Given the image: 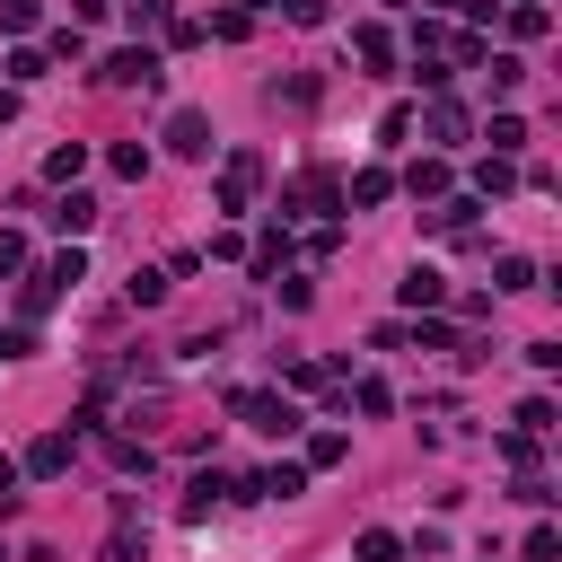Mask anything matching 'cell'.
<instances>
[{"mask_svg": "<svg viewBox=\"0 0 562 562\" xmlns=\"http://www.w3.org/2000/svg\"><path fill=\"white\" fill-rule=\"evenodd\" d=\"M105 457H114L123 474H149V448H140V439H105Z\"/></svg>", "mask_w": 562, "mask_h": 562, "instance_id": "cell-27", "label": "cell"}, {"mask_svg": "<svg viewBox=\"0 0 562 562\" xmlns=\"http://www.w3.org/2000/svg\"><path fill=\"white\" fill-rule=\"evenodd\" d=\"M351 53H360V61L378 70V79L395 70V35H386V26H360V35H351Z\"/></svg>", "mask_w": 562, "mask_h": 562, "instance_id": "cell-12", "label": "cell"}, {"mask_svg": "<svg viewBox=\"0 0 562 562\" xmlns=\"http://www.w3.org/2000/svg\"><path fill=\"white\" fill-rule=\"evenodd\" d=\"M9 272H26V237H18V228H0V281H9Z\"/></svg>", "mask_w": 562, "mask_h": 562, "instance_id": "cell-35", "label": "cell"}, {"mask_svg": "<svg viewBox=\"0 0 562 562\" xmlns=\"http://www.w3.org/2000/svg\"><path fill=\"white\" fill-rule=\"evenodd\" d=\"M9 79H18V88H26V79H44V53H35V44H18V53H9Z\"/></svg>", "mask_w": 562, "mask_h": 562, "instance_id": "cell-29", "label": "cell"}, {"mask_svg": "<svg viewBox=\"0 0 562 562\" xmlns=\"http://www.w3.org/2000/svg\"><path fill=\"white\" fill-rule=\"evenodd\" d=\"M237 9H246V18H255V9H272V0H237Z\"/></svg>", "mask_w": 562, "mask_h": 562, "instance_id": "cell-39", "label": "cell"}, {"mask_svg": "<svg viewBox=\"0 0 562 562\" xmlns=\"http://www.w3.org/2000/svg\"><path fill=\"white\" fill-rule=\"evenodd\" d=\"M483 140H492V158H518V149H527V123H518V114H492Z\"/></svg>", "mask_w": 562, "mask_h": 562, "instance_id": "cell-17", "label": "cell"}, {"mask_svg": "<svg viewBox=\"0 0 562 562\" xmlns=\"http://www.w3.org/2000/svg\"><path fill=\"white\" fill-rule=\"evenodd\" d=\"M35 18H44V0H0V26H9V35H26Z\"/></svg>", "mask_w": 562, "mask_h": 562, "instance_id": "cell-28", "label": "cell"}, {"mask_svg": "<svg viewBox=\"0 0 562 562\" xmlns=\"http://www.w3.org/2000/svg\"><path fill=\"white\" fill-rule=\"evenodd\" d=\"M492 290H536V263H527V255H501V263H492Z\"/></svg>", "mask_w": 562, "mask_h": 562, "instance_id": "cell-21", "label": "cell"}, {"mask_svg": "<svg viewBox=\"0 0 562 562\" xmlns=\"http://www.w3.org/2000/svg\"><path fill=\"white\" fill-rule=\"evenodd\" d=\"M26 351H35V334H26V325H9V334H0V360H26Z\"/></svg>", "mask_w": 562, "mask_h": 562, "instance_id": "cell-36", "label": "cell"}, {"mask_svg": "<svg viewBox=\"0 0 562 562\" xmlns=\"http://www.w3.org/2000/svg\"><path fill=\"white\" fill-rule=\"evenodd\" d=\"M53 228H61V237H88V228H97V202H88V193H61V202H53Z\"/></svg>", "mask_w": 562, "mask_h": 562, "instance_id": "cell-13", "label": "cell"}, {"mask_svg": "<svg viewBox=\"0 0 562 562\" xmlns=\"http://www.w3.org/2000/svg\"><path fill=\"white\" fill-rule=\"evenodd\" d=\"M105 167H114V176H132V184H140V176H149V140H114V149H105Z\"/></svg>", "mask_w": 562, "mask_h": 562, "instance_id": "cell-18", "label": "cell"}, {"mask_svg": "<svg viewBox=\"0 0 562 562\" xmlns=\"http://www.w3.org/2000/svg\"><path fill=\"white\" fill-rule=\"evenodd\" d=\"M474 184H483V193H509L518 176H509V158H483V167H474Z\"/></svg>", "mask_w": 562, "mask_h": 562, "instance_id": "cell-30", "label": "cell"}, {"mask_svg": "<svg viewBox=\"0 0 562 562\" xmlns=\"http://www.w3.org/2000/svg\"><path fill=\"white\" fill-rule=\"evenodd\" d=\"M18 501V457H0V509Z\"/></svg>", "mask_w": 562, "mask_h": 562, "instance_id": "cell-38", "label": "cell"}, {"mask_svg": "<svg viewBox=\"0 0 562 562\" xmlns=\"http://www.w3.org/2000/svg\"><path fill=\"white\" fill-rule=\"evenodd\" d=\"M351 562H404V536H395V527H369V536L351 544Z\"/></svg>", "mask_w": 562, "mask_h": 562, "instance_id": "cell-16", "label": "cell"}, {"mask_svg": "<svg viewBox=\"0 0 562 562\" xmlns=\"http://www.w3.org/2000/svg\"><path fill=\"white\" fill-rule=\"evenodd\" d=\"M105 18V0H70V26H97Z\"/></svg>", "mask_w": 562, "mask_h": 562, "instance_id": "cell-37", "label": "cell"}, {"mask_svg": "<svg viewBox=\"0 0 562 562\" xmlns=\"http://www.w3.org/2000/svg\"><path fill=\"white\" fill-rule=\"evenodd\" d=\"M167 299V272H132V307H158Z\"/></svg>", "mask_w": 562, "mask_h": 562, "instance_id": "cell-31", "label": "cell"}, {"mask_svg": "<svg viewBox=\"0 0 562 562\" xmlns=\"http://www.w3.org/2000/svg\"><path fill=\"white\" fill-rule=\"evenodd\" d=\"M395 299H404V307H413V316H422V307H439V299H448V281H439V272H430V263H413V272H404V281H395Z\"/></svg>", "mask_w": 562, "mask_h": 562, "instance_id": "cell-10", "label": "cell"}, {"mask_svg": "<svg viewBox=\"0 0 562 562\" xmlns=\"http://www.w3.org/2000/svg\"><path fill=\"white\" fill-rule=\"evenodd\" d=\"M272 9H281L290 26H325V0H272Z\"/></svg>", "mask_w": 562, "mask_h": 562, "instance_id": "cell-34", "label": "cell"}, {"mask_svg": "<svg viewBox=\"0 0 562 562\" xmlns=\"http://www.w3.org/2000/svg\"><path fill=\"white\" fill-rule=\"evenodd\" d=\"M97 79H105V88H167V61H158L149 44H123V53H105Z\"/></svg>", "mask_w": 562, "mask_h": 562, "instance_id": "cell-3", "label": "cell"}, {"mask_svg": "<svg viewBox=\"0 0 562 562\" xmlns=\"http://www.w3.org/2000/svg\"><path fill=\"white\" fill-rule=\"evenodd\" d=\"M290 211H342V184H334L325 167H307V176L281 193V220H290Z\"/></svg>", "mask_w": 562, "mask_h": 562, "instance_id": "cell-7", "label": "cell"}, {"mask_svg": "<svg viewBox=\"0 0 562 562\" xmlns=\"http://www.w3.org/2000/svg\"><path fill=\"white\" fill-rule=\"evenodd\" d=\"M18 474H35V483H53V474H70V430H44L26 457H18Z\"/></svg>", "mask_w": 562, "mask_h": 562, "instance_id": "cell-8", "label": "cell"}, {"mask_svg": "<svg viewBox=\"0 0 562 562\" xmlns=\"http://www.w3.org/2000/svg\"><path fill=\"white\" fill-rule=\"evenodd\" d=\"M105 562H149V536H132V518H114V544H105Z\"/></svg>", "mask_w": 562, "mask_h": 562, "instance_id": "cell-22", "label": "cell"}, {"mask_svg": "<svg viewBox=\"0 0 562 562\" xmlns=\"http://www.w3.org/2000/svg\"><path fill=\"white\" fill-rule=\"evenodd\" d=\"M386 193H395V176H386V167H360V176L342 184V211H378Z\"/></svg>", "mask_w": 562, "mask_h": 562, "instance_id": "cell-9", "label": "cell"}, {"mask_svg": "<svg viewBox=\"0 0 562 562\" xmlns=\"http://www.w3.org/2000/svg\"><path fill=\"white\" fill-rule=\"evenodd\" d=\"M255 184H263V158H255V149H228V158H220V184H211V202L237 220V211H255Z\"/></svg>", "mask_w": 562, "mask_h": 562, "instance_id": "cell-2", "label": "cell"}, {"mask_svg": "<svg viewBox=\"0 0 562 562\" xmlns=\"http://www.w3.org/2000/svg\"><path fill=\"white\" fill-rule=\"evenodd\" d=\"M246 263H255V281H272V272H281V263H290V228H263V237H255V255H246Z\"/></svg>", "mask_w": 562, "mask_h": 562, "instance_id": "cell-14", "label": "cell"}, {"mask_svg": "<svg viewBox=\"0 0 562 562\" xmlns=\"http://www.w3.org/2000/svg\"><path fill=\"white\" fill-rule=\"evenodd\" d=\"M351 404H360V413H386L395 395H386V378H360V386H351Z\"/></svg>", "mask_w": 562, "mask_h": 562, "instance_id": "cell-32", "label": "cell"}, {"mask_svg": "<svg viewBox=\"0 0 562 562\" xmlns=\"http://www.w3.org/2000/svg\"><path fill=\"white\" fill-rule=\"evenodd\" d=\"M483 61H492V97H509V88L527 79V61H518V53H483Z\"/></svg>", "mask_w": 562, "mask_h": 562, "instance_id": "cell-23", "label": "cell"}, {"mask_svg": "<svg viewBox=\"0 0 562 562\" xmlns=\"http://www.w3.org/2000/svg\"><path fill=\"white\" fill-rule=\"evenodd\" d=\"M518 430H527V439H544V430H553V404H544V395H527V404H518Z\"/></svg>", "mask_w": 562, "mask_h": 562, "instance_id": "cell-26", "label": "cell"}, {"mask_svg": "<svg viewBox=\"0 0 562 562\" xmlns=\"http://www.w3.org/2000/svg\"><path fill=\"white\" fill-rule=\"evenodd\" d=\"M518 562H562V527H553V518H536V527H527V544H518Z\"/></svg>", "mask_w": 562, "mask_h": 562, "instance_id": "cell-15", "label": "cell"}, {"mask_svg": "<svg viewBox=\"0 0 562 562\" xmlns=\"http://www.w3.org/2000/svg\"><path fill=\"white\" fill-rule=\"evenodd\" d=\"M123 18H132V35L140 26H167V0H123Z\"/></svg>", "mask_w": 562, "mask_h": 562, "instance_id": "cell-33", "label": "cell"}, {"mask_svg": "<svg viewBox=\"0 0 562 562\" xmlns=\"http://www.w3.org/2000/svg\"><path fill=\"white\" fill-rule=\"evenodd\" d=\"M255 492H263V501H299V492H307V465H299V457H281L272 474H255Z\"/></svg>", "mask_w": 562, "mask_h": 562, "instance_id": "cell-11", "label": "cell"}, {"mask_svg": "<svg viewBox=\"0 0 562 562\" xmlns=\"http://www.w3.org/2000/svg\"><path fill=\"white\" fill-rule=\"evenodd\" d=\"M167 149H176V158H211V114H202V105H176V114H167Z\"/></svg>", "mask_w": 562, "mask_h": 562, "instance_id": "cell-6", "label": "cell"}, {"mask_svg": "<svg viewBox=\"0 0 562 562\" xmlns=\"http://www.w3.org/2000/svg\"><path fill=\"white\" fill-rule=\"evenodd\" d=\"M342 457H351L342 430H307V457H299V465H342Z\"/></svg>", "mask_w": 562, "mask_h": 562, "instance_id": "cell-19", "label": "cell"}, {"mask_svg": "<svg viewBox=\"0 0 562 562\" xmlns=\"http://www.w3.org/2000/svg\"><path fill=\"white\" fill-rule=\"evenodd\" d=\"M422 132H430L439 149H457V140H474V114H465L448 88H430V105H422Z\"/></svg>", "mask_w": 562, "mask_h": 562, "instance_id": "cell-5", "label": "cell"}, {"mask_svg": "<svg viewBox=\"0 0 562 562\" xmlns=\"http://www.w3.org/2000/svg\"><path fill=\"white\" fill-rule=\"evenodd\" d=\"M246 26H255V18H246V9H220V18H211V26H202V44H246Z\"/></svg>", "mask_w": 562, "mask_h": 562, "instance_id": "cell-20", "label": "cell"}, {"mask_svg": "<svg viewBox=\"0 0 562 562\" xmlns=\"http://www.w3.org/2000/svg\"><path fill=\"white\" fill-rule=\"evenodd\" d=\"M79 281H88V255H79V237H70V246L26 281V307H53V299H61V290H79Z\"/></svg>", "mask_w": 562, "mask_h": 562, "instance_id": "cell-4", "label": "cell"}, {"mask_svg": "<svg viewBox=\"0 0 562 562\" xmlns=\"http://www.w3.org/2000/svg\"><path fill=\"white\" fill-rule=\"evenodd\" d=\"M79 167H88V149H79V140H70V149H53V158H44V176H53V184H70V176H79Z\"/></svg>", "mask_w": 562, "mask_h": 562, "instance_id": "cell-24", "label": "cell"}, {"mask_svg": "<svg viewBox=\"0 0 562 562\" xmlns=\"http://www.w3.org/2000/svg\"><path fill=\"white\" fill-rule=\"evenodd\" d=\"M228 413H237L246 430H263V439H290V430H299V404H290V395H272V386H237V395H228Z\"/></svg>", "mask_w": 562, "mask_h": 562, "instance_id": "cell-1", "label": "cell"}, {"mask_svg": "<svg viewBox=\"0 0 562 562\" xmlns=\"http://www.w3.org/2000/svg\"><path fill=\"white\" fill-rule=\"evenodd\" d=\"M404 184H413V193H448V167H439V158H413V176H404Z\"/></svg>", "mask_w": 562, "mask_h": 562, "instance_id": "cell-25", "label": "cell"}]
</instances>
